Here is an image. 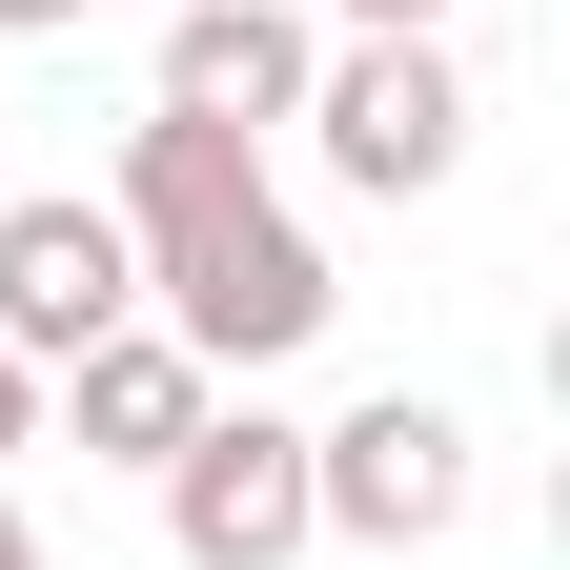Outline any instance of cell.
I'll use <instances>...</instances> for the list:
<instances>
[{"instance_id":"3957f363","label":"cell","mask_w":570,"mask_h":570,"mask_svg":"<svg viewBox=\"0 0 570 570\" xmlns=\"http://www.w3.org/2000/svg\"><path fill=\"white\" fill-rule=\"evenodd\" d=\"M469 510V428L428 407V387H367L346 428H306V530H346V550H428Z\"/></svg>"},{"instance_id":"8992f818","label":"cell","mask_w":570,"mask_h":570,"mask_svg":"<svg viewBox=\"0 0 570 570\" xmlns=\"http://www.w3.org/2000/svg\"><path fill=\"white\" fill-rule=\"evenodd\" d=\"M245 204H265V142H245V122H184V102H164V122L122 142V204H102V225L142 245V285H164L184 245H225Z\"/></svg>"},{"instance_id":"52a82bcc","label":"cell","mask_w":570,"mask_h":570,"mask_svg":"<svg viewBox=\"0 0 570 570\" xmlns=\"http://www.w3.org/2000/svg\"><path fill=\"white\" fill-rule=\"evenodd\" d=\"M306 61H326V41L285 21V0H164V102H184V122H245V142H265L285 102H306Z\"/></svg>"},{"instance_id":"8fae6325","label":"cell","mask_w":570,"mask_h":570,"mask_svg":"<svg viewBox=\"0 0 570 570\" xmlns=\"http://www.w3.org/2000/svg\"><path fill=\"white\" fill-rule=\"evenodd\" d=\"M61 21H82V0H0V41H61Z\"/></svg>"},{"instance_id":"7c38bea8","label":"cell","mask_w":570,"mask_h":570,"mask_svg":"<svg viewBox=\"0 0 570 570\" xmlns=\"http://www.w3.org/2000/svg\"><path fill=\"white\" fill-rule=\"evenodd\" d=\"M0 570H41V530H21V510H0Z\"/></svg>"},{"instance_id":"5b68a950","label":"cell","mask_w":570,"mask_h":570,"mask_svg":"<svg viewBox=\"0 0 570 570\" xmlns=\"http://www.w3.org/2000/svg\"><path fill=\"white\" fill-rule=\"evenodd\" d=\"M102 326H142V245L102 204H0V346L21 367H82Z\"/></svg>"},{"instance_id":"30bf717a","label":"cell","mask_w":570,"mask_h":570,"mask_svg":"<svg viewBox=\"0 0 570 570\" xmlns=\"http://www.w3.org/2000/svg\"><path fill=\"white\" fill-rule=\"evenodd\" d=\"M0 449H41V367H21V346H0Z\"/></svg>"},{"instance_id":"9c48e42d","label":"cell","mask_w":570,"mask_h":570,"mask_svg":"<svg viewBox=\"0 0 570 570\" xmlns=\"http://www.w3.org/2000/svg\"><path fill=\"white\" fill-rule=\"evenodd\" d=\"M346 41H449V0H326Z\"/></svg>"},{"instance_id":"6da1fadb","label":"cell","mask_w":570,"mask_h":570,"mask_svg":"<svg viewBox=\"0 0 570 570\" xmlns=\"http://www.w3.org/2000/svg\"><path fill=\"white\" fill-rule=\"evenodd\" d=\"M326 306H346V285H326V245L285 225V204H245L225 245H184L164 285H142V326H164L204 387H225V367H285V346H326Z\"/></svg>"},{"instance_id":"277c9868","label":"cell","mask_w":570,"mask_h":570,"mask_svg":"<svg viewBox=\"0 0 570 570\" xmlns=\"http://www.w3.org/2000/svg\"><path fill=\"white\" fill-rule=\"evenodd\" d=\"M164 550L184 570H306V428H265V407H204L184 449H164Z\"/></svg>"},{"instance_id":"7a4b0ae2","label":"cell","mask_w":570,"mask_h":570,"mask_svg":"<svg viewBox=\"0 0 570 570\" xmlns=\"http://www.w3.org/2000/svg\"><path fill=\"white\" fill-rule=\"evenodd\" d=\"M326 142V184H367V204H428L469 164V82H449V41H346V61H306V102H285Z\"/></svg>"},{"instance_id":"ba28073f","label":"cell","mask_w":570,"mask_h":570,"mask_svg":"<svg viewBox=\"0 0 570 570\" xmlns=\"http://www.w3.org/2000/svg\"><path fill=\"white\" fill-rule=\"evenodd\" d=\"M61 407H82V449H102V469H164V449H184V428L225 407V387H204L164 326H102L82 367H61Z\"/></svg>"}]
</instances>
